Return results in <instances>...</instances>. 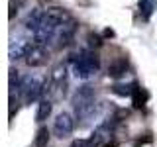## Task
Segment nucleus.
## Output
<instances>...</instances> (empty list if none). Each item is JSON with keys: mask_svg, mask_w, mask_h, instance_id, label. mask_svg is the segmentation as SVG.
Returning a JSON list of instances; mask_svg holds the SVG:
<instances>
[{"mask_svg": "<svg viewBox=\"0 0 157 147\" xmlns=\"http://www.w3.org/2000/svg\"><path fill=\"white\" fill-rule=\"evenodd\" d=\"M73 108L78 120H85L94 112V88L90 85L81 86L73 96Z\"/></svg>", "mask_w": 157, "mask_h": 147, "instance_id": "obj_1", "label": "nucleus"}, {"mask_svg": "<svg viewBox=\"0 0 157 147\" xmlns=\"http://www.w3.org/2000/svg\"><path fill=\"white\" fill-rule=\"evenodd\" d=\"M98 67H100L98 55L94 51H90V49H85V51L78 53V59L75 61V77L86 81V78H90L92 75H96Z\"/></svg>", "mask_w": 157, "mask_h": 147, "instance_id": "obj_2", "label": "nucleus"}, {"mask_svg": "<svg viewBox=\"0 0 157 147\" xmlns=\"http://www.w3.org/2000/svg\"><path fill=\"white\" fill-rule=\"evenodd\" d=\"M18 92H20V98H22V102H26V104H32L33 100H37L39 96H43V85L37 81V78H33L32 75H28V77H24L22 81H20Z\"/></svg>", "mask_w": 157, "mask_h": 147, "instance_id": "obj_3", "label": "nucleus"}, {"mask_svg": "<svg viewBox=\"0 0 157 147\" xmlns=\"http://www.w3.org/2000/svg\"><path fill=\"white\" fill-rule=\"evenodd\" d=\"M73 130H75V120H73V116L69 114V112H61V114H57L55 122H53V134H55L59 139H65L73 134Z\"/></svg>", "mask_w": 157, "mask_h": 147, "instance_id": "obj_4", "label": "nucleus"}, {"mask_svg": "<svg viewBox=\"0 0 157 147\" xmlns=\"http://www.w3.org/2000/svg\"><path fill=\"white\" fill-rule=\"evenodd\" d=\"M41 22L45 24V26H51V28L59 29L61 26H65L67 22H71V16H69L67 10L53 6V8H47L45 12H43V20H41Z\"/></svg>", "mask_w": 157, "mask_h": 147, "instance_id": "obj_5", "label": "nucleus"}, {"mask_svg": "<svg viewBox=\"0 0 157 147\" xmlns=\"http://www.w3.org/2000/svg\"><path fill=\"white\" fill-rule=\"evenodd\" d=\"M24 59H26L28 67H43L47 63V59H49V51L43 45L36 43V45H32V49L28 51V55Z\"/></svg>", "mask_w": 157, "mask_h": 147, "instance_id": "obj_6", "label": "nucleus"}, {"mask_svg": "<svg viewBox=\"0 0 157 147\" xmlns=\"http://www.w3.org/2000/svg\"><path fill=\"white\" fill-rule=\"evenodd\" d=\"M126 71H128V59L126 57H118L108 65V77H112V78L124 77Z\"/></svg>", "mask_w": 157, "mask_h": 147, "instance_id": "obj_7", "label": "nucleus"}, {"mask_svg": "<svg viewBox=\"0 0 157 147\" xmlns=\"http://www.w3.org/2000/svg\"><path fill=\"white\" fill-rule=\"evenodd\" d=\"M147 100H149V92L145 88H141L137 82H134V92H132V104H134V108H141Z\"/></svg>", "mask_w": 157, "mask_h": 147, "instance_id": "obj_8", "label": "nucleus"}, {"mask_svg": "<svg viewBox=\"0 0 157 147\" xmlns=\"http://www.w3.org/2000/svg\"><path fill=\"white\" fill-rule=\"evenodd\" d=\"M51 110H53V104H51V100L49 98H43V100H39V104H37V112H36V122H45L49 114H51Z\"/></svg>", "mask_w": 157, "mask_h": 147, "instance_id": "obj_9", "label": "nucleus"}, {"mask_svg": "<svg viewBox=\"0 0 157 147\" xmlns=\"http://www.w3.org/2000/svg\"><path fill=\"white\" fill-rule=\"evenodd\" d=\"M47 143H49V130L41 126L36 131V147H47Z\"/></svg>", "mask_w": 157, "mask_h": 147, "instance_id": "obj_10", "label": "nucleus"}, {"mask_svg": "<svg viewBox=\"0 0 157 147\" xmlns=\"http://www.w3.org/2000/svg\"><path fill=\"white\" fill-rule=\"evenodd\" d=\"M155 0H140V10H141V18L144 20H149L151 16V12H153V8H155Z\"/></svg>", "mask_w": 157, "mask_h": 147, "instance_id": "obj_11", "label": "nucleus"}, {"mask_svg": "<svg viewBox=\"0 0 157 147\" xmlns=\"http://www.w3.org/2000/svg\"><path fill=\"white\" fill-rule=\"evenodd\" d=\"M112 92L118 96H132V92H134V82L132 85H114L112 86Z\"/></svg>", "mask_w": 157, "mask_h": 147, "instance_id": "obj_12", "label": "nucleus"}, {"mask_svg": "<svg viewBox=\"0 0 157 147\" xmlns=\"http://www.w3.org/2000/svg\"><path fill=\"white\" fill-rule=\"evenodd\" d=\"M102 141H104V127H98L94 134L88 137V143H90V147H98Z\"/></svg>", "mask_w": 157, "mask_h": 147, "instance_id": "obj_13", "label": "nucleus"}, {"mask_svg": "<svg viewBox=\"0 0 157 147\" xmlns=\"http://www.w3.org/2000/svg\"><path fill=\"white\" fill-rule=\"evenodd\" d=\"M26 4V0H10V20L18 14V8H22Z\"/></svg>", "mask_w": 157, "mask_h": 147, "instance_id": "obj_14", "label": "nucleus"}, {"mask_svg": "<svg viewBox=\"0 0 157 147\" xmlns=\"http://www.w3.org/2000/svg\"><path fill=\"white\" fill-rule=\"evenodd\" d=\"M88 45H90V47H100L102 45L100 36H96V33H88Z\"/></svg>", "mask_w": 157, "mask_h": 147, "instance_id": "obj_15", "label": "nucleus"}, {"mask_svg": "<svg viewBox=\"0 0 157 147\" xmlns=\"http://www.w3.org/2000/svg\"><path fill=\"white\" fill-rule=\"evenodd\" d=\"M69 147H90V143H88V139H75Z\"/></svg>", "mask_w": 157, "mask_h": 147, "instance_id": "obj_16", "label": "nucleus"}, {"mask_svg": "<svg viewBox=\"0 0 157 147\" xmlns=\"http://www.w3.org/2000/svg\"><path fill=\"white\" fill-rule=\"evenodd\" d=\"M102 147H118V141L110 139V141H106V143H102Z\"/></svg>", "mask_w": 157, "mask_h": 147, "instance_id": "obj_17", "label": "nucleus"}, {"mask_svg": "<svg viewBox=\"0 0 157 147\" xmlns=\"http://www.w3.org/2000/svg\"><path fill=\"white\" fill-rule=\"evenodd\" d=\"M104 36H106V37H112V36H114V32H112V29H106Z\"/></svg>", "mask_w": 157, "mask_h": 147, "instance_id": "obj_18", "label": "nucleus"}]
</instances>
